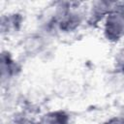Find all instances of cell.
Segmentation results:
<instances>
[{
    "label": "cell",
    "mask_w": 124,
    "mask_h": 124,
    "mask_svg": "<svg viewBox=\"0 0 124 124\" xmlns=\"http://www.w3.org/2000/svg\"><path fill=\"white\" fill-rule=\"evenodd\" d=\"M105 34L108 40L118 41L122 36H124V10L115 9L109 12L106 25Z\"/></svg>",
    "instance_id": "cell-1"
},
{
    "label": "cell",
    "mask_w": 124,
    "mask_h": 124,
    "mask_svg": "<svg viewBox=\"0 0 124 124\" xmlns=\"http://www.w3.org/2000/svg\"><path fill=\"white\" fill-rule=\"evenodd\" d=\"M68 115L63 111H53L43 116L40 124H67Z\"/></svg>",
    "instance_id": "cell-2"
},
{
    "label": "cell",
    "mask_w": 124,
    "mask_h": 124,
    "mask_svg": "<svg viewBox=\"0 0 124 124\" xmlns=\"http://www.w3.org/2000/svg\"><path fill=\"white\" fill-rule=\"evenodd\" d=\"M117 67L120 68L122 71H124V48L120 51L117 57Z\"/></svg>",
    "instance_id": "cell-3"
},
{
    "label": "cell",
    "mask_w": 124,
    "mask_h": 124,
    "mask_svg": "<svg viewBox=\"0 0 124 124\" xmlns=\"http://www.w3.org/2000/svg\"><path fill=\"white\" fill-rule=\"evenodd\" d=\"M12 124H34V123L25 117H17L12 122Z\"/></svg>",
    "instance_id": "cell-4"
},
{
    "label": "cell",
    "mask_w": 124,
    "mask_h": 124,
    "mask_svg": "<svg viewBox=\"0 0 124 124\" xmlns=\"http://www.w3.org/2000/svg\"><path fill=\"white\" fill-rule=\"evenodd\" d=\"M106 124H124V119L122 118H112L108 120Z\"/></svg>",
    "instance_id": "cell-5"
}]
</instances>
